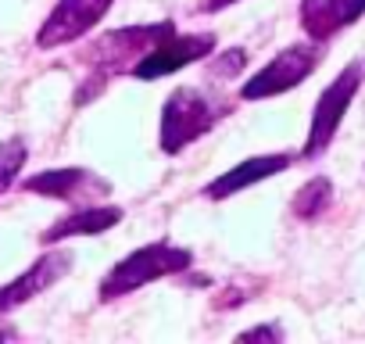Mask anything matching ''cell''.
Listing matches in <instances>:
<instances>
[{"label": "cell", "instance_id": "6da1fadb", "mask_svg": "<svg viewBox=\"0 0 365 344\" xmlns=\"http://www.w3.org/2000/svg\"><path fill=\"white\" fill-rule=\"evenodd\" d=\"M175 26L172 22H158V26H125V29H115V33H104L97 44L86 47V79L79 83L83 90L76 93V104H86L93 101L111 79L118 76H129L133 65L150 51L158 47L165 36H172Z\"/></svg>", "mask_w": 365, "mask_h": 344}, {"label": "cell", "instance_id": "7a4b0ae2", "mask_svg": "<svg viewBox=\"0 0 365 344\" xmlns=\"http://www.w3.org/2000/svg\"><path fill=\"white\" fill-rule=\"evenodd\" d=\"M226 115H230V101L215 97L212 90H205L197 83L172 90L165 108H161V151L165 154H179L197 136L212 133Z\"/></svg>", "mask_w": 365, "mask_h": 344}, {"label": "cell", "instance_id": "3957f363", "mask_svg": "<svg viewBox=\"0 0 365 344\" xmlns=\"http://www.w3.org/2000/svg\"><path fill=\"white\" fill-rule=\"evenodd\" d=\"M190 262H194V255L179 244H168V241L143 244V248L129 251L115 269H108V276L101 280V301H115V298H125L154 280L175 276L182 269H190Z\"/></svg>", "mask_w": 365, "mask_h": 344}, {"label": "cell", "instance_id": "277c9868", "mask_svg": "<svg viewBox=\"0 0 365 344\" xmlns=\"http://www.w3.org/2000/svg\"><path fill=\"white\" fill-rule=\"evenodd\" d=\"M322 61V44L308 40V44H290L287 51H279L262 72H255L244 86H240V101H265L276 93H287L294 86H301Z\"/></svg>", "mask_w": 365, "mask_h": 344}, {"label": "cell", "instance_id": "5b68a950", "mask_svg": "<svg viewBox=\"0 0 365 344\" xmlns=\"http://www.w3.org/2000/svg\"><path fill=\"white\" fill-rule=\"evenodd\" d=\"M361 79H365V65H361V61H351V65L322 90V97L315 101V111H312V129H308V140H304L301 158H319V154H326V147L333 143V136H336V129H340V122H344V115H347V108H351V101H354Z\"/></svg>", "mask_w": 365, "mask_h": 344}, {"label": "cell", "instance_id": "8992f818", "mask_svg": "<svg viewBox=\"0 0 365 344\" xmlns=\"http://www.w3.org/2000/svg\"><path fill=\"white\" fill-rule=\"evenodd\" d=\"M115 0H58V8L47 15V22L36 33V47L54 51L83 40L90 29L101 26V19L111 11Z\"/></svg>", "mask_w": 365, "mask_h": 344}, {"label": "cell", "instance_id": "52a82bcc", "mask_svg": "<svg viewBox=\"0 0 365 344\" xmlns=\"http://www.w3.org/2000/svg\"><path fill=\"white\" fill-rule=\"evenodd\" d=\"M215 51V36L212 33H194V36H165L158 47H150L136 65H133V79H143V83H150V79H161V76H172V72H182L187 65H194V61H201V58H208Z\"/></svg>", "mask_w": 365, "mask_h": 344}, {"label": "cell", "instance_id": "ba28073f", "mask_svg": "<svg viewBox=\"0 0 365 344\" xmlns=\"http://www.w3.org/2000/svg\"><path fill=\"white\" fill-rule=\"evenodd\" d=\"M22 191L29 194H43V198H58V201H68V205H93V201H104L111 194V183L104 176L90 168H43L36 176H29L22 183Z\"/></svg>", "mask_w": 365, "mask_h": 344}, {"label": "cell", "instance_id": "9c48e42d", "mask_svg": "<svg viewBox=\"0 0 365 344\" xmlns=\"http://www.w3.org/2000/svg\"><path fill=\"white\" fill-rule=\"evenodd\" d=\"M72 258H76V255L65 251V248L47 251V255H40L22 276H15L11 283L0 287V319H4L8 312H15V308H22L26 301L40 298V294L51 290L54 283H61V280L72 273Z\"/></svg>", "mask_w": 365, "mask_h": 344}, {"label": "cell", "instance_id": "30bf717a", "mask_svg": "<svg viewBox=\"0 0 365 344\" xmlns=\"http://www.w3.org/2000/svg\"><path fill=\"white\" fill-rule=\"evenodd\" d=\"M361 15H365V0H301L297 8L301 29L315 44L333 40L340 29L354 26Z\"/></svg>", "mask_w": 365, "mask_h": 344}, {"label": "cell", "instance_id": "8fae6325", "mask_svg": "<svg viewBox=\"0 0 365 344\" xmlns=\"http://www.w3.org/2000/svg\"><path fill=\"white\" fill-rule=\"evenodd\" d=\"M290 161H294L290 154H258V158H247V161L233 165L230 172H222V176H215L205 187V198L226 201V198H233V194H240V191H247V187H255L262 180H272L276 172H287Z\"/></svg>", "mask_w": 365, "mask_h": 344}, {"label": "cell", "instance_id": "7c38bea8", "mask_svg": "<svg viewBox=\"0 0 365 344\" xmlns=\"http://www.w3.org/2000/svg\"><path fill=\"white\" fill-rule=\"evenodd\" d=\"M122 223V208L118 205H76V212H68L65 219H58L51 230H43V244H58L68 237H97L111 226Z\"/></svg>", "mask_w": 365, "mask_h": 344}, {"label": "cell", "instance_id": "4fadbf2b", "mask_svg": "<svg viewBox=\"0 0 365 344\" xmlns=\"http://www.w3.org/2000/svg\"><path fill=\"white\" fill-rule=\"evenodd\" d=\"M329 205H333V183H329L326 176H312V180L294 194L290 212H294L297 219H304V223H315Z\"/></svg>", "mask_w": 365, "mask_h": 344}, {"label": "cell", "instance_id": "5bb4252c", "mask_svg": "<svg viewBox=\"0 0 365 344\" xmlns=\"http://www.w3.org/2000/svg\"><path fill=\"white\" fill-rule=\"evenodd\" d=\"M29 158V143L22 136H11V140H0V194L11 191L15 180H19V172Z\"/></svg>", "mask_w": 365, "mask_h": 344}, {"label": "cell", "instance_id": "9a60e30c", "mask_svg": "<svg viewBox=\"0 0 365 344\" xmlns=\"http://www.w3.org/2000/svg\"><path fill=\"white\" fill-rule=\"evenodd\" d=\"M244 65H247V51L244 47H233V51H226V54H219V58L208 61L212 76H219V79H233Z\"/></svg>", "mask_w": 365, "mask_h": 344}, {"label": "cell", "instance_id": "2e32d148", "mask_svg": "<svg viewBox=\"0 0 365 344\" xmlns=\"http://www.w3.org/2000/svg\"><path fill=\"white\" fill-rule=\"evenodd\" d=\"M237 340H283L279 326H251L244 333H237Z\"/></svg>", "mask_w": 365, "mask_h": 344}, {"label": "cell", "instance_id": "e0dca14e", "mask_svg": "<svg viewBox=\"0 0 365 344\" xmlns=\"http://www.w3.org/2000/svg\"><path fill=\"white\" fill-rule=\"evenodd\" d=\"M230 4H237V0H205V11L215 15V11H226Z\"/></svg>", "mask_w": 365, "mask_h": 344}]
</instances>
